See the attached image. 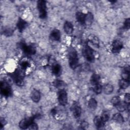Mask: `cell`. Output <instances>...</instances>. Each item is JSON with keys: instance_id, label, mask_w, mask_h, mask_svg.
<instances>
[{"instance_id": "6da1fadb", "label": "cell", "mask_w": 130, "mask_h": 130, "mask_svg": "<svg viewBox=\"0 0 130 130\" xmlns=\"http://www.w3.org/2000/svg\"><path fill=\"white\" fill-rule=\"evenodd\" d=\"M68 59L70 67L72 69H75L78 64V58L77 53L74 48L69 50L68 52Z\"/></svg>"}, {"instance_id": "7a4b0ae2", "label": "cell", "mask_w": 130, "mask_h": 130, "mask_svg": "<svg viewBox=\"0 0 130 130\" xmlns=\"http://www.w3.org/2000/svg\"><path fill=\"white\" fill-rule=\"evenodd\" d=\"M11 77L14 82L18 86H22L24 84L23 78L24 73L22 70L17 69L14 72L11 74Z\"/></svg>"}, {"instance_id": "3957f363", "label": "cell", "mask_w": 130, "mask_h": 130, "mask_svg": "<svg viewBox=\"0 0 130 130\" xmlns=\"http://www.w3.org/2000/svg\"><path fill=\"white\" fill-rule=\"evenodd\" d=\"M37 8L39 11V17L41 19H45L47 17L46 2L43 0H39L37 2Z\"/></svg>"}, {"instance_id": "277c9868", "label": "cell", "mask_w": 130, "mask_h": 130, "mask_svg": "<svg viewBox=\"0 0 130 130\" xmlns=\"http://www.w3.org/2000/svg\"><path fill=\"white\" fill-rule=\"evenodd\" d=\"M82 54L84 57L89 62H93L94 60L93 50L88 45L84 46L82 49Z\"/></svg>"}, {"instance_id": "5b68a950", "label": "cell", "mask_w": 130, "mask_h": 130, "mask_svg": "<svg viewBox=\"0 0 130 130\" xmlns=\"http://www.w3.org/2000/svg\"><path fill=\"white\" fill-rule=\"evenodd\" d=\"M1 92L3 95L9 97L12 94V89L10 85L5 81H2L1 82Z\"/></svg>"}, {"instance_id": "8992f818", "label": "cell", "mask_w": 130, "mask_h": 130, "mask_svg": "<svg viewBox=\"0 0 130 130\" xmlns=\"http://www.w3.org/2000/svg\"><path fill=\"white\" fill-rule=\"evenodd\" d=\"M20 47L24 53L27 55H34L36 52V49L32 45H27L24 42L20 43Z\"/></svg>"}, {"instance_id": "52a82bcc", "label": "cell", "mask_w": 130, "mask_h": 130, "mask_svg": "<svg viewBox=\"0 0 130 130\" xmlns=\"http://www.w3.org/2000/svg\"><path fill=\"white\" fill-rule=\"evenodd\" d=\"M58 101L60 105L66 106L68 103V95L64 89H60L58 92Z\"/></svg>"}, {"instance_id": "ba28073f", "label": "cell", "mask_w": 130, "mask_h": 130, "mask_svg": "<svg viewBox=\"0 0 130 130\" xmlns=\"http://www.w3.org/2000/svg\"><path fill=\"white\" fill-rule=\"evenodd\" d=\"M36 118L35 116L34 117H30L26 118H24L22 119L19 123V126L21 129H26L28 128L30 124L34 122V120Z\"/></svg>"}, {"instance_id": "9c48e42d", "label": "cell", "mask_w": 130, "mask_h": 130, "mask_svg": "<svg viewBox=\"0 0 130 130\" xmlns=\"http://www.w3.org/2000/svg\"><path fill=\"white\" fill-rule=\"evenodd\" d=\"M123 47V43L119 40H114L112 44V51L113 53L119 52Z\"/></svg>"}, {"instance_id": "30bf717a", "label": "cell", "mask_w": 130, "mask_h": 130, "mask_svg": "<svg viewBox=\"0 0 130 130\" xmlns=\"http://www.w3.org/2000/svg\"><path fill=\"white\" fill-rule=\"evenodd\" d=\"M71 110L75 118H78L80 117L81 114V112H82L81 108L78 103H74L72 106Z\"/></svg>"}, {"instance_id": "8fae6325", "label": "cell", "mask_w": 130, "mask_h": 130, "mask_svg": "<svg viewBox=\"0 0 130 130\" xmlns=\"http://www.w3.org/2000/svg\"><path fill=\"white\" fill-rule=\"evenodd\" d=\"M30 98L31 100L34 102H39L41 99V95L40 92L37 89H33L30 93Z\"/></svg>"}, {"instance_id": "7c38bea8", "label": "cell", "mask_w": 130, "mask_h": 130, "mask_svg": "<svg viewBox=\"0 0 130 130\" xmlns=\"http://www.w3.org/2000/svg\"><path fill=\"white\" fill-rule=\"evenodd\" d=\"M50 38L56 41H60L61 39V35L59 30L57 29H53L51 32Z\"/></svg>"}, {"instance_id": "4fadbf2b", "label": "cell", "mask_w": 130, "mask_h": 130, "mask_svg": "<svg viewBox=\"0 0 130 130\" xmlns=\"http://www.w3.org/2000/svg\"><path fill=\"white\" fill-rule=\"evenodd\" d=\"M76 18L78 22L80 24L83 25L85 24L86 14L81 12H77L76 14Z\"/></svg>"}, {"instance_id": "5bb4252c", "label": "cell", "mask_w": 130, "mask_h": 130, "mask_svg": "<svg viewBox=\"0 0 130 130\" xmlns=\"http://www.w3.org/2000/svg\"><path fill=\"white\" fill-rule=\"evenodd\" d=\"M63 29L65 32L67 34H71L73 31V26L70 21H66L63 25Z\"/></svg>"}, {"instance_id": "9a60e30c", "label": "cell", "mask_w": 130, "mask_h": 130, "mask_svg": "<svg viewBox=\"0 0 130 130\" xmlns=\"http://www.w3.org/2000/svg\"><path fill=\"white\" fill-rule=\"evenodd\" d=\"M27 25V23L24 20L21 18L19 19L17 23V27L20 32H22L23 30H24V29L26 27Z\"/></svg>"}, {"instance_id": "2e32d148", "label": "cell", "mask_w": 130, "mask_h": 130, "mask_svg": "<svg viewBox=\"0 0 130 130\" xmlns=\"http://www.w3.org/2000/svg\"><path fill=\"white\" fill-rule=\"evenodd\" d=\"M88 41L95 47H99V38L94 35H90L88 36Z\"/></svg>"}, {"instance_id": "e0dca14e", "label": "cell", "mask_w": 130, "mask_h": 130, "mask_svg": "<svg viewBox=\"0 0 130 130\" xmlns=\"http://www.w3.org/2000/svg\"><path fill=\"white\" fill-rule=\"evenodd\" d=\"M129 105V104H127L124 102H120L117 105H116L115 106L118 111H119L120 112H123V111H125V110H127V106Z\"/></svg>"}, {"instance_id": "ac0fdd59", "label": "cell", "mask_w": 130, "mask_h": 130, "mask_svg": "<svg viewBox=\"0 0 130 130\" xmlns=\"http://www.w3.org/2000/svg\"><path fill=\"white\" fill-rule=\"evenodd\" d=\"M93 122L95 125L98 128L102 127L105 124V122L103 121L101 116H96L94 117L93 119Z\"/></svg>"}, {"instance_id": "d6986e66", "label": "cell", "mask_w": 130, "mask_h": 130, "mask_svg": "<svg viewBox=\"0 0 130 130\" xmlns=\"http://www.w3.org/2000/svg\"><path fill=\"white\" fill-rule=\"evenodd\" d=\"M52 71L54 75L56 76L59 75L61 72V67L60 65L58 63L54 64L52 67Z\"/></svg>"}, {"instance_id": "ffe728a7", "label": "cell", "mask_w": 130, "mask_h": 130, "mask_svg": "<svg viewBox=\"0 0 130 130\" xmlns=\"http://www.w3.org/2000/svg\"><path fill=\"white\" fill-rule=\"evenodd\" d=\"M100 76H99V75L96 73L93 74L91 76L90 83L93 86L99 84L100 82Z\"/></svg>"}, {"instance_id": "44dd1931", "label": "cell", "mask_w": 130, "mask_h": 130, "mask_svg": "<svg viewBox=\"0 0 130 130\" xmlns=\"http://www.w3.org/2000/svg\"><path fill=\"white\" fill-rule=\"evenodd\" d=\"M112 119L119 124H122L124 122V119L121 114L120 113L115 114L112 117Z\"/></svg>"}, {"instance_id": "7402d4cb", "label": "cell", "mask_w": 130, "mask_h": 130, "mask_svg": "<svg viewBox=\"0 0 130 130\" xmlns=\"http://www.w3.org/2000/svg\"><path fill=\"white\" fill-rule=\"evenodd\" d=\"M114 90V87L113 85L110 83L107 84L105 85L104 87V93L106 94H110L112 93Z\"/></svg>"}, {"instance_id": "603a6c76", "label": "cell", "mask_w": 130, "mask_h": 130, "mask_svg": "<svg viewBox=\"0 0 130 130\" xmlns=\"http://www.w3.org/2000/svg\"><path fill=\"white\" fill-rule=\"evenodd\" d=\"M129 81L121 79L119 81V85L121 89H124L127 88L129 86Z\"/></svg>"}, {"instance_id": "cb8c5ba5", "label": "cell", "mask_w": 130, "mask_h": 130, "mask_svg": "<svg viewBox=\"0 0 130 130\" xmlns=\"http://www.w3.org/2000/svg\"><path fill=\"white\" fill-rule=\"evenodd\" d=\"M93 15L90 12H88L87 14H86L85 24H86L88 25H90L93 21Z\"/></svg>"}, {"instance_id": "d4e9b609", "label": "cell", "mask_w": 130, "mask_h": 130, "mask_svg": "<svg viewBox=\"0 0 130 130\" xmlns=\"http://www.w3.org/2000/svg\"><path fill=\"white\" fill-rule=\"evenodd\" d=\"M98 106L97 101L93 98L90 99L88 101V107L92 110H95Z\"/></svg>"}, {"instance_id": "484cf974", "label": "cell", "mask_w": 130, "mask_h": 130, "mask_svg": "<svg viewBox=\"0 0 130 130\" xmlns=\"http://www.w3.org/2000/svg\"><path fill=\"white\" fill-rule=\"evenodd\" d=\"M13 29L9 27H6L3 29V34L6 37H11L13 34Z\"/></svg>"}, {"instance_id": "4316f807", "label": "cell", "mask_w": 130, "mask_h": 130, "mask_svg": "<svg viewBox=\"0 0 130 130\" xmlns=\"http://www.w3.org/2000/svg\"><path fill=\"white\" fill-rule=\"evenodd\" d=\"M93 91L96 93V94H100L102 92V86L100 84H98L95 85L93 87Z\"/></svg>"}, {"instance_id": "83f0119b", "label": "cell", "mask_w": 130, "mask_h": 130, "mask_svg": "<svg viewBox=\"0 0 130 130\" xmlns=\"http://www.w3.org/2000/svg\"><path fill=\"white\" fill-rule=\"evenodd\" d=\"M101 117H102L103 121L105 123L109 120V117H110V114L107 111H104L102 113Z\"/></svg>"}, {"instance_id": "f1b7e54d", "label": "cell", "mask_w": 130, "mask_h": 130, "mask_svg": "<svg viewBox=\"0 0 130 130\" xmlns=\"http://www.w3.org/2000/svg\"><path fill=\"white\" fill-rule=\"evenodd\" d=\"M20 66L22 69H25L30 66V63L27 60H22L20 62Z\"/></svg>"}, {"instance_id": "f546056e", "label": "cell", "mask_w": 130, "mask_h": 130, "mask_svg": "<svg viewBox=\"0 0 130 130\" xmlns=\"http://www.w3.org/2000/svg\"><path fill=\"white\" fill-rule=\"evenodd\" d=\"M120 102V99L119 96H115L114 97H113L111 100V103L114 106H115Z\"/></svg>"}, {"instance_id": "4dcf8cb0", "label": "cell", "mask_w": 130, "mask_h": 130, "mask_svg": "<svg viewBox=\"0 0 130 130\" xmlns=\"http://www.w3.org/2000/svg\"><path fill=\"white\" fill-rule=\"evenodd\" d=\"M121 77L123 79L129 81V72L123 71L121 74Z\"/></svg>"}, {"instance_id": "1f68e13d", "label": "cell", "mask_w": 130, "mask_h": 130, "mask_svg": "<svg viewBox=\"0 0 130 130\" xmlns=\"http://www.w3.org/2000/svg\"><path fill=\"white\" fill-rule=\"evenodd\" d=\"M130 27V19L129 18L126 19L124 22V28L125 29H129Z\"/></svg>"}, {"instance_id": "d6a6232c", "label": "cell", "mask_w": 130, "mask_h": 130, "mask_svg": "<svg viewBox=\"0 0 130 130\" xmlns=\"http://www.w3.org/2000/svg\"><path fill=\"white\" fill-rule=\"evenodd\" d=\"M64 83L62 81L56 80L54 82V86L56 87H60L63 85Z\"/></svg>"}, {"instance_id": "836d02e7", "label": "cell", "mask_w": 130, "mask_h": 130, "mask_svg": "<svg viewBox=\"0 0 130 130\" xmlns=\"http://www.w3.org/2000/svg\"><path fill=\"white\" fill-rule=\"evenodd\" d=\"M28 128L29 129H37L38 128V127L37 124L35 122H32L30 124V125L29 126Z\"/></svg>"}, {"instance_id": "e575fe53", "label": "cell", "mask_w": 130, "mask_h": 130, "mask_svg": "<svg viewBox=\"0 0 130 130\" xmlns=\"http://www.w3.org/2000/svg\"><path fill=\"white\" fill-rule=\"evenodd\" d=\"M124 102L127 104H129L130 102V95L128 93H126L124 96Z\"/></svg>"}, {"instance_id": "d590c367", "label": "cell", "mask_w": 130, "mask_h": 130, "mask_svg": "<svg viewBox=\"0 0 130 130\" xmlns=\"http://www.w3.org/2000/svg\"><path fill=\"white\" fill-rule=\"evenodd\" d=\"M88 125V124L87 122L86 121H82L81 123V126L82 127V128L83 129H84V128H86L87 126Z\"/></svg>"}, {"instance_id": "8d00e7d4", "label": "cell", "mask_w": 130, "mask_h": 130, "mask_svg": "<svg viewBox=\"0 0 130 130\" xmlns=\"http://www.w3.org/2000/svg\"><path fill=\"white\" fill-rule=\"evenodd\" d=\"M6 123V121L5 120V119L4 118H3V117H1V128H2Z\"/></svg>"}]
</instances>
